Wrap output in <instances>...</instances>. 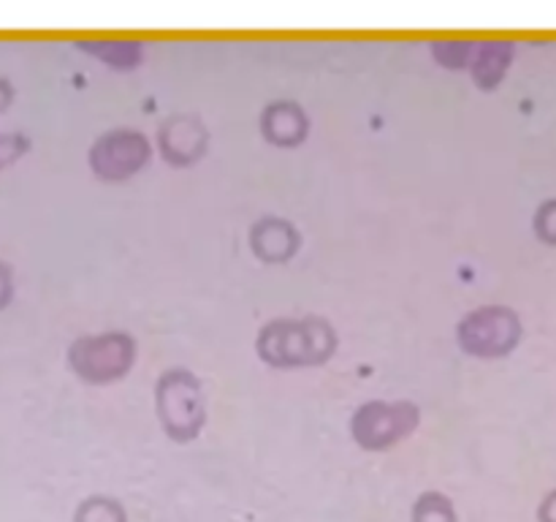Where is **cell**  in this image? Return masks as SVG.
<instances>
[{
	"label": "cell",
	"mask_w": 556,
	"mask_h": 522,
	"mask_svg": "<svg viewBox=\"0 0 556 522\" xmlns=\"http://www.w3.org/2000/svg\"><path fill=\"white\" fill-rule=\"evenodd\" d=\"M152 402H155V417L168 440L190 444L199 438L206 424V395L193 370H163L152 389Z\"/></svg>",
	"instance_id": "obj_2"
},
{
	"label": "cell",
	"mask_w": 556,
	"mask_h": 522,
	"mask_svg": "<svg viewBox=\"0 0 556 522\" xmlns=\"http://www.w3.org/2000/svg\"><path fill=\"white\" fill-rule=\"evenodd\" d=\"M538 522H556V487L538 506Z\"/></svg>",
	"instance_id": "obj_17"
},
{
	"label": "cell",
	"mask_w": 556,
	"mask_h": 522,
	"mask_svg": "<svg viewBox=\"0 0 556 522\" xmlns=\"http://www.w3.org/2000/svg\"><path fill=\"white\" fill-rule=\"evenodd\" d=\"M261 136L269 141L271 147L280 150H293V147L304 145L309 136V117L299 103L293 101H275L261 112L258 120Z\"/></svg>",
	"instance_id": "obj_9"
},
{
	"label": "cell",
	"mask_w": 556,
	"mask_h": 522,
	"mask_svg": "<svg viewBox=\"0 0 556 522\" xmlns=\"http://www.w3.org/2000/svg\"><path fill=\"white\" fill-rule=\"evenodd\" d=\"M157 150L168 166H195L210 150V130L193 114H177V117H168L157 130Z\"/></svg>",
	"instance_id": "obj_7"
},
{
	"label": "cell",
	"mask_w": 556,
	"mask_h": 522,
	"mask_svg": "<svg viewBox=\"0 0 556 522\" xmlns=\"http://www.w3.org/2000/svg\"><path fill=\"white\" fill-rule=\"evenodd\" d=\"M136 357H139V343L125 330L81 335L65 351V362H68L71 373L92 386L123 381L134 370Z\"/></svg>",
	"instance_id": "obj_3"
},
{
	"label": "cell",
	"mask_w": 556,
	"mask_h": 522,
	"mask_svg": "<svg viewBox=\"0 0 556 522\" xmlns=\"http://www.w3.org/2000/svg\"><path fill=\"white\" fill-rule=\"evenodd\" d=\"M532 234L548 248H556V196L541 201L532 215Z\"/></svg>",
	"instance_id": "obj_13"
},
{
	"label": "cell",
	"mask_w": 556,
	"mask_h": 522,
	"mask_svg": "<svg viewBox=\"0 0 556 522\" xmlns=\"http://www.w3.org/2000/svg\"><path fill=\"white\" fill-rule=\"evenodd\" d=\"M413 522H459L454 509V500L438 489H427L416 498L410 511Z\"/></svg>",
	"instance_id": "obj_11"
},
{
	"label": "cell",
	"mask_w": 556,
	"mask_h": 522,
	"mask_svg": "<svg viewBox=\"0 0 556 522\" xmlns=\"http://www.w3.org/2000/svg\"><path fill=\"white\" fill-rule=\"evenodd\" d=\"M30 150V141L22 134H3L0 136V169L11 166Z\"/></svg>",
	"instance_id": "obj_15"
},
{
	"label": "cell",
	"mask_w": 556,
	"mask_h": 522,
	"mask_svg": "<svg viewBox=\"0 0 556 522\" xmlns=\"http://www.w3.org/2000/svg\"><path fill=\"white\" fill-rule=\"evenodd\" d=\"M340 337L324 315L271 319L255 335V353L271 370L320 368L337 353Z\"/></svg>",
	"instance_id": "obj_1"
},
{
	"label": "cell",
	"mask_w": 556,
	"mask_h": 522,
	"mask_svg": "<svg viewBox=\"0 0 556 522\" xmlns=\"http://www.w3.org/2000/svg\"><path fill=\"white\" fill-rule=\"evenodd\" d=\"M98 54V58L109 60L114 69H134L141 58V49L136 44H106V47H87Z\"/></svg>",
	"instance_id": "obj_14"
},
{
	"label": "cell",
	"mask_w": 556,
	"mask_h": 522,
	"mask_svg": "<svg viewBox=\"0 0 556 522\" xmlns=\"http://www.w3.org/2000/svg\"><path fill=\"white\" fill-rule=\"evenodd\" d=\"M421 424V408L413 400H367L353 411L351 438L364 451H389L410 438Z\"/></svg>",
	"instance_id": "obj_5"
},
{
	"label": "cell",
	"mask_w": 556,
	"mask_h": 522,
	"mask_svg": "<svg viewBox=\"0 0 556 522\" xmlns=\"http://www.w3.org/2000/svg\"><path fill=\"white\" fill-rule=\"evenodd\" d=\"M74 522H128V514L112 495H90L76 506Z\"/></svg>",
	"instance_id": "obj_12"
},
{
	"label": "cell",
	"mask_w": 556,
	"mask_h": 522,
	"mask_svg": "<svg viewBox=\"0 0 556 522\" xmlns=\"http://www.w3.org/2000/svg\"><path fill=\"white\" fill-rule=\"evenodd\" d=\"M525 340L521 315L510 304H481L456 324V343L467 357L505 359Z\"/></svg>",
	"instance_id": "obj_4"
},
{
	"label": "cell",
	"mask_w": 556,
	"mask_h": 522,
	"mask_svg": "<svg viewBox=\"0 0 556 522\" xmlns=\"http://www.w3.org/2000/svg\"><path fill=\"white\" fill-rule=\"evenodd\" d=\"M510 54H514V49L508 44H489L483 49L481 58L472 65V76H476L483 90H494L500 85V79H503L505 69L510 63Z\"/></svg>",
	"instance_id": "obj_10"
},
{
	"label": "cell",
	"mask_w": 556,
	"mask_h": 522,
	"mask_svg": "<svg viewBox=\"0 0 556 522\" xmlns=\"http://www.w3.org/2000/svg\"><path fill=\"white\" fill-rule=\"evenodd\" d=\"M250 250L264 264H288L302 250V232L288 217L261 215L248 232Z\"/></svg>",
	"instance_id": "obj_8"
},
{
	"label": "cell",
	"mask_w": 556,
	"mask_h": 522,
	"mask_svg": "<svg viewBox=\"0 0 556 522\" xmlns=\"http://www.w3.org/2000/svg\"><path fill=\"white\" fill-rule=\"evenodd\" d=\"M11 103V87L5 82H0V112Z\"/></svg>",
	"instance_id": "obj_18"
},
{
	"label": "cell",
	"mask_w": 556,
	"mask_h": 522,
	"mask_svg": "<svg viewBox=\"0 0 556 522\" xmlns=\"http://www.w3.org/2000/svg\"><path fill=\"white\" fill-rule=\"evenodd\" d=\"M11 299H14V275H11V266L0 261V310L9 308Z\"/></svg>",
	"instance_id": "obj_16"
},
{
	"label": "cell",
	"mask_w": 556,
	"mask_h": 522,
	"mask_svg": "<svg viewBox=\"0 0 556 522\" xmlns=\"http://www.w3.org/2000/svg\"><path fill=\"white\" fill-rule=\"evenodd\" d=\"M152 161V145L141 130L114 128L98 136L87 152V166L101 183H128Z\"/></svg>",
	"instance_id": "obj_6"
}]
</instances>
